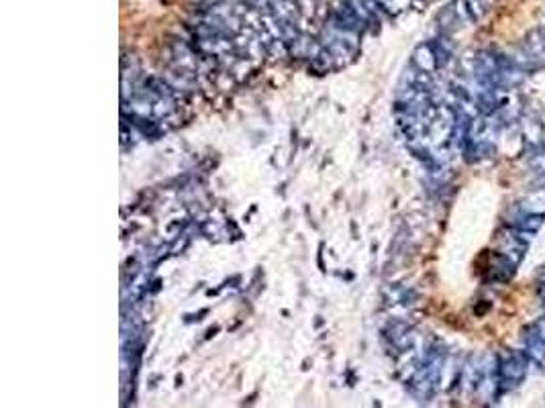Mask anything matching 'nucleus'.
<instances>
[{"label": "nucleus", "mask_w": 545, "mask_h": 408, "mask_svg": "<svg viewBox=\"0 0 545 408\" xmlns=\"http://www.w3.org/2000/svg\"><path fill=\"white\" fill-rule=\"evenodd\" d=\"M527 362L529 357L525 355V351H515L499 364V384L503 390H511L523 382L527 376Z\"/></svg>", "instance_id": "nucleus-1"}, {"label": "nucleus", "mask_w": 545, "mask_h": 408, "mask_svg": "<svg viewBox=\"0 0 545 408\" xmlns=\"http://www.w3.org/2000/svg\"><path fill=\"white\" fill-rule=\"evenodd\" d=\"M539 298H541V304L545 306V282H544V288L539 290Z\"/></svg>", "instance_id": "nucleus-4"}, {"label": "nucleus", "mask_w": 545, "mask_h": 408, "mask_svg": "<svg viewBox=\"0 0 545 408\" xmlns=\"http://www.w3.org/2000/svg\"><path fill=\"white\" fill-rule=\"evenodd\" d=\"M523 345H525V355L529 357V362L545 365V337H541V335H539L531 324H529V327H525Z\"/></svg>", "instance_id": "nucleus-2"}, {"label": "nucleus", "mask_w": 545, "mask_h": 408, "mask_svg": "<svg viewBox=\"0 0 545 408\" xmlns=\"http://www.w3.org/2000/svg\"><path fill=\"white\" fill-rule=\"evenodd\" d=\"M544 227V215L539 213H523L515 223V229H519L525 235H535Z\"/></svg>", "instance_id": "nucleus-3"}]
</instances>
